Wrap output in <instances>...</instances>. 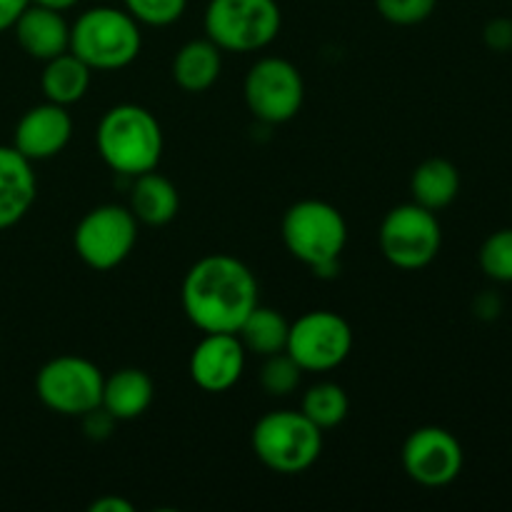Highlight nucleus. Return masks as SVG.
I'll use <instances>...</instances> for the list:
<instances>
[{
	"label": "nucleus",
	"mask_w": 512,
	"mask_h": 512,
	"mask_svg": "<svg viewBox=\"0 0 512 512\" xmlns=\"http://www.w3.org/2000/svg\"><path fill=\"white\" fill-rule=\"evenodd\" d=\"M250 443L268 470L300 475L323 453V430L303 410H273L255 423Z\"/></svg>",
	"instance_id": "39448f33"
},
{
	"label": "nucleus",
	"mask_w": 512,
	"mask_h": 512,
	"mask_svg": "<svg viewBox=\"0 0 512 512\" xmlns=\"http://www.w3.org/2000/svg\"><path fill=\"white\" fill-rule=\"evenodd\" d=\"M143 35L140 23L128 10L90 8L70 25V53L78 55L93 70L128 68L140 53Z\"/></svg>",
	"instance_id": "20e7f679"
},
{
	"label": "nucleus",
	"mask_w": 512,
	"mask_h": 512,
	"mask_svg": "<svg viewBox=\"0 0 512 512\" xmlns=\"http://www.w3.org/2000/svg\"><path fill=\"white\" fill-rule=\"evenodd\" d=\"M105 375L95 363L80 355H58L40 368L35 393L40 403L58 415L83 418L100 408Z\"/></svg>",
	"instance_id": "0eeeda50"
},
{
	"label": "nucleus",
	"mask_w": 512,
	"mask_h": 512,
	"mask_svg": "<svg viewBox=\"0 0 512 512\" xmlns=\"http://www.w3.org/2000/svg\"><path fill=\"white\" fill-rule=\"evenodd\" d=\"M223 70V50L210 38H198L185 43L173 58V80L185 93H203Z\"/></svg>",
	"instance_id": "6ab92c4d"
},
{
	"label": "nucleus",
	"mask_w": 512,
	"mask_h": 512,
	"mask_svg": "<svg viewBox=\"0 0 512 512\" xmlns=\"http://www.w3.org/2000/svg\"><path fill=\"white\" fill-rule=\"evenodd\" d=\"M138 220L123 205H98L80 218L73 233L75 253L88 268L113 270L133 253Z\"/></svg>",
	"instance_id": "9d476101"
},
{
	"label": "nucleus",
	"mask_w": 512,
	"mask_h": 512,
	"mask_svg": "<svg viewBox=\"0 0 512 512\" xmlns=\"http://www.w3.org/2000/svg\"><path fill=\"white\" fill-rule=\"evenodd\" d=\"M73 135V118L68 108L58 103H45L30 108L15 125L13 148L23 153L30 163L50 160L63 153Z\"/></svg>",
	"instance_id": "4468645a"
},
{
	"label": "nucleus",
	"mask_w": 512,
	"mask_h": 512,
	"mask_svg": "<svg viewBox=\"0 0 512 512\" xmlns=\"http://www.w3.org/2000/svg\"><path fill=\"white\" fill-rule=\"evenodd\" d=\"M438 0H375V8L393 25L425 23L435 13Z\"/></svg>",
	"instance_id": "bb28decb"
},
{
	"label": "nucleus",
	"mask_w": 512,
	"mask_h": 512,
	"mask_svg": "<svg viewBox=\"0 0 512 512\" xmlns=\"http://www.w3.org/2000/svg\"><path fill=\"white\" fill-rule=\"evenodd\" d=\"M248 110L268 125H280L300 113L305 100V83L300 70L285 58H260L248 70L243 83Z\"/></svg>",
	"instance_id": "9b49d317"
},
{
	"label": "nucleus",
	"mask_w": 512,
	"mask_h": 512,
	"mask_svg": "<svg viewBox=\"0 0 512 512\" xmlns=\"http://www.w3.org/2000/svg\"><path fill=\"white\" fill-rule=\"evenodd\" d=\"M20 48L35 60H50L70 50V25L60 10L30 3L13 25Z\"/></svg>",
	"instance_id": "dca6fc26"
},
{
	"label": "nucleus",
	"mask_w": 512,
	"mask_h": 512,
	"mask_svg": "<svg viewBox=\"0 0 512 512\" xmlns=\"http://www.w3.org/2000/svg\"><path fill=\"white\" fill-rule=\"evenodd\" d=\"M353 350L348 320L330 310H310L290 323L285 353L308 373H328L343 365Z\"/></svg>",
	"instance_id": "1a4fd4ad"
},
{
	"label": "nucleus",
	"mask_w": 512,
	"mask_h": 512,
	"mask_svg": "<svg viewBox=\"0 0 512 512\" xmlns=\"http://www.w3.org/2000/svg\"><path fill=\"white\" fill-rule=\"evenodd\" d=\"M283 243L288 253L310 265L318 278H335L348 243V223L343 213L325 200H298L283 215Z\"/></svg>",
	"instance_id": "7ed1b4c3"
},
{
	"label": "nucleus",
	"mask_w": 512,
	"mask_h": 512,
	"mask_svg": "<svg viewBox=\"0 0 512 512\" xmlns=\"http://www.w3.org/2000/svg\"><path fill=\"white\" fill-rule=\"evenodd\" d=\"M503 310V300L495 293H483L478 300H475V315L480 320H495Z\"/></svg>",
	"instance_id": "7c9ffc66"
},
{
	"label": "nucleus",
	"mask_w": 512,
	"mask_h": 512,
	"mask_svg": "<svg viewBox=\"0 0 512 512\" xmlns=\"http://www.w3.org/2000/svg\"><path fill=\"white\" fill-rule=\"evenodd\" d=\"M30 3L43 5V8H50V10H60V13H63V10H68V8H73V5H78L80 0H30Z\"/></svg>",
	"instance_id": "473e14b6"
},
{
	"label": "nucleus",
	"mask_w": 512,
	"mask_h": 512,
	"mask_svg": "<svg viewBox=\"0 0 512 512\" xmlns=\"http://www.w3.org/2000/svg\"><path fill=\"white\" fill-rule=\"evenodd\" d=\"M483 40L493 53H508L512 50V20L493 18L483 30Z\"/></svg>",
	"instance_id": "cd10ccee"
},
{
	"label": "nucleus",
	"mask_w": 512,
	"mask_h": 512,
	"mask_svg": "<svg viewBox=\"0 0 512 512\" xmlns=\"http://www.w3.org/2000/svg\"><path fill=\"white\" fill-rule=\"evenodd\" d=\"M95 145L110 170L138 178L158 168L163 158V128L143 105L120 103L100 118Z\"/></svg>",
	"instance_id": "f03ea898"
},
{
	"label": "nucleus",
	"mask_w": 512,
	"mask_h": 512,
	"mask_svg": "<svg viewBox=\"0 0 512 512\" xmlns=\"http://www.w3.org/2000/svg\"><path fill=\"white\" fill-rule=\"evenodd\" d=\"M305 415L318 425L320 430L338 428L350 410V398L338 383H315L303 395V405H300Z\"/></svg>",
	"instance_id": "5701e85b"
},
{
	"label": "nucleus",
	"mask_w": 512,
	"mask_h": 512,
	"mask_svg": "<svg viewBox=\"0 0 512 512\" xmlns=\"http://www.w3.org/2000/svg\"><path fill=\"white\" fill-rule=\"evenodd\" d=\"M443 228L433 210L405 203L390 210L380 225V250L400 270L428 268L440 253Z\"/></svg>",
	"instance_id": "6e6552de"
},
{
	"label": "nucleus",
	"mask_w": 512,
	"mask_h": 512,
	"mask_svg": "<svg viewBox=\"0 0 512 512\" xmlns=\"http://www.w3.org/2000/svg\"><path fill=\"white\" fill-rule=\"evenodd\" d=\"M83 423H85V433H88V438L105 440L110 433H113V425L118 423V420H115L110 413H105L103 408H95L83 415Z\"/></svg>",
	"instance_id": "c85d7f7f"
},
{
	"label": "nucleus",
	"mask_w": 512,
	"mask_h": 512,
	"mask_svg": "<svg viewBox=\"0 0 512 512\" xmlns=\"http://www.w3.org/2000/svg\"><path fill=\"white\" fill-rule=\"evenodd\" d=\"M38 195L33 163L13 145H0V230L13 228L28 215Z\"/></svg>",
	"instance_id": "2eb2a0df"
},
{
	"label": "nucleus",
	"mask_w": 512,
	"mask_h": 512,
	"mask_svg": "<svg viewBox=\"0 0 512 512\" xmlns=\"http://www.w3.org/2000/svg\"><path fill=\"white\" fill-rule=\"evenodd\" d=\"M288 330L290 323L283 318V313L255 305V310H250V315L238 328V338L248 353L268 358V355L283 353L288 345Z\"/></svg>",
	"instance_id": "4be33fe9"
},
{
	"label": "nucleus",
	"mask_w": 512,
	"mask_h": 512,
	"mask_svg": "<svg viewBox=\"0 0 512 512\" xmlns=\"http://www.w3.org/2000/svg\"><path fill=\"white\" fill-rule=\"evenodd\" d=\"M480 270L495 283H512V228L495 230L478 253Z\"/></svg>",
	"instance_id": "b1692460"
},
{
	"label": "nucleus",
	"mask_w": 512,
	"mask_h": 512,
	"mask_svg": "<svg viewBox=\"0 0 512 512\" xmlns=\"http://www.w3.org/2000/svg\"><path fill=\"white\" fill-rule=\"evenodd\" d=\"M245 355L238 333H205L190 355V378L205 393H225L243 378Z\"/></svg>",
	"instance_id": "ddd939ff"
},
{
	"label": "nucleus",
	"mask_w": 512,
	"mask_h": 512,
	"mask_svg": "<svg viewBox=\"0 0 512 512\" xmlns=\"http://www.w3.org/2000/svg\"><path fill=\"white\" fill-rule=\"evenodd\" d=\"M180 210V193L165 175L150 173L133 178L130 188V213L145 225H168Z\"/></svg>",
	"instance_id": "a211bd4d"
},
{
	"label": "nucleus",
	"mask_w": 512,
	"mask_h": 512,
	"mask_svg": "<svg viewBox=\"0 0 512 512\" xmlns=\"http://www.w3.org/2000/svg\"><path fill=\"white\" fill-rule=\"evenodd\" d=\"M105 3H110V0H105Z\"/></svg>",
	"instance_id": "72a5a7b5"
},
{
	"label": "nucleus",
	"mask_w": 512,
	"mask_h": 512,
	"mask_svg": "<svg viewBox=\"0 0 512 512\" xmlns=\"http://www.w3.org/2000/svg\"><path fill=\"white\" fill-rule=\"evenodd\" d=\"M203 23L220 50L253 53L278 38L283 13L275 0H210Z\"/></svg>",
	"instance_id": "423d86ee"
},
{
	"label": "nucleus",
	"mask_w": 512,
	"mask_h": 512,
	"mask_svg": "<svg viewBox=\"0 0 512 512\" xmlns=\"http://www.w3.org/2000/svg\"><path fill=\"white\" fill-rule=\"evenodd\" d=\"M153 398V378L140 368H123L105 378L100 408L115 420H135L150 408Z\"/></svg>",
	"instance_id": "f3484780"
},
{
	"label": "nucleus",
	"mask_w": 512,
	"mask_h": 512,
	"mask_svg": "<svg viewBox=\"0 0 512 512\" xmlns=\"http://www.w3.org/2000/svg\"><path fill=\"white\" fill-rule=\"evenodd\" d=\"M90 510L93 512H133V503L125 498H118V495H105V498H98L90 503Z\"/></svg>",
	"instance_id": "2f4dec72"
},
{
	"label": "nucleus",
	"mask_w": 512,
	"mask_h": 512,
	"mask_svg": "<svg viewBox=\"0 0 512 512\" xmlns=\"http://www.w3.org/2000/svg\"><path fill=\"white\" fill-rule=\"evenodd\" d=\"M465 453L450 430L425 425L413 430L403 445V468L423 488H445L463 473Z\"/></svg>",
	"instance_id": "f8f14e48"
},
{
	"label": "nucleus",
	"mask_w": 512,
	"mask_h": 512,
	"mask_svg": "<svg viewBox=\"0 0 512 512\" xmlns=\"http://www.w3.org/2000/svg\"><path fill=\"white\" fill-rule=\"evenodd\" d=\"M300 375H303L300 365L283 350V353H275L265 358L263 370H260V385H263V390L268 395L283 398V395H290L298 388Z\"/></svg>",
	"instance_id": "393cba45"
},
{
	"label": "nucleus",
	"mask_w": 512,
	"mask_h": 512,
	"mask_svg": "<svg viewBox=\"0 0 512 512\" xmlns=\"http://www.w3.org/2000/svg\"><path fill=\"white\" fill-rule=\"evenodd\" d=\"M125 10L133 15L138 23L155 25V28H165L183 18L188 0H123Z\"/></svg>",
	"instance_id": "a878e982"
},
{
	"label": "nucleus",
	"mask_w": 512,
	"mask_h": 512,
	"mask_svg": "<svg viewBox=\"0 0 512 512\" xmlns=\"http://www.w3.org/2000/svg\"><path fill=\"white\" fill-rule=\"evenodd\" d=\"M255 305V273L233 255H205L185 273L183 310L203 333H238Z\"/></svg>",
	"instance_id": "f257e3e1"
},
{
	"label": "nucleus",
	"mask_w": 512,
	"mask_h": 512,
	"mask_svg": "<svg viewBox=\"0 0 512 512\" xmlns=\"http://www.w3.org/2000/svg\"><path fill=\"white\" fill-rule=\"evenodd\" d=\"M30 0H0V33L8 28H13L15 20L23 15V10L28 8Z\"/></svg>",
	"instance_id": "c756f323"
},
{
	"label": "nucleus",
	"mask_w": 512,
	"mask_h": 512,
	"mask_svg": "<svg viewBox=\"0 0 512 512\" xmlns=\"http://www.w3.org/2000/svg\"><path fill=\"white\" fill-rule=\"evenodd\" d=\"M410 193H413V203L438 213V210L448 208V205L458 198L460 170L445 158L423 160V163L413 170Z\"/></svg>",
	"instance_id": "412c9836"
},
{
	"label": "nucleus",
	"mask_w": 512,
	"mask_h": 512,
	"mask_svg": "<svg viewBox=\"0 0 512 512\" xmlns=\"http://www.w3.org/2000/svg\"><path fill=\"white\" fill-rule=\"evenodd\" d=\"M90 75H93V68L83 63L75 53L65 50V53L45 60L40 88H43L45 100L68 108V105L85 98L90 88Z\"/></svg>",
	"instance_id": "aec40b11"
}]
</instances>
